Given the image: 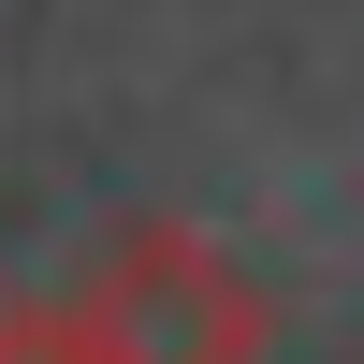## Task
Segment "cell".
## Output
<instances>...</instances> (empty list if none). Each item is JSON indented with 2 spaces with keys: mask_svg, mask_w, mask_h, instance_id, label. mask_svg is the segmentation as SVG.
<instances>
[{
  "mask_svg": "<svg viewBox=\"0 0 364 364\" xmlns=\"http://www.w3.org/2000/svg\"><path fill=\"white\" fill-rule=\"evenodd\" d=\"M0 364H102V350L73 336V306H15L0 321Z\"/></svg>",
  "mask_w": 364,
  "mask_h": 364,
  "instance_id": "2",
  "label": "cell"
},
{
  "mask_svg": "<svg viewBox=\"0 0 364 364\" xmlns=\"http://www.w3.org/2000/svg\"><path fill=\"white\" fill-rule=\"evenodd\" d=\"M73 336L102 364H262V291L233 277L204 233L146 219L102 248V277L73 291Z\"/></svg>",
  "mask_w": 364,
  "mask_h": 364,
  "instance_id": "1",
  "label": "cell"
}]
</instances>
